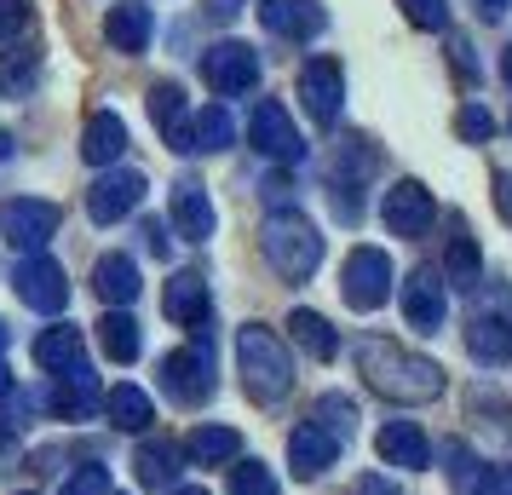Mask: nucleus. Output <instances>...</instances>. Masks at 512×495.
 <instances>
[{
  "mask_svg": "<svg viewBox=\"0 0 512 495\" xmlns=\"http://www.w3.org/2000/svg\"><path fill=\"white\" fill-rule=\"evenodd\" d=\"M173 225H179V236L185 242H208L213 236V202H208V185L202 179H179L173 185Z\"/></svg>",
  "mask_w": 512,
  "mask_h": 495,
  "instance_id": "nucleus-18",
  "label": "nucleus"
},
{
  "mask_svg": "<svg viewBox=\"0 0 512 495\" xmlns=\"http://www.w3.org/2000/svg\"><path fill=\"white\" fill-rule=\"evenodd\" d=\"M300 98H305V116L317 127H334L340 121V104H346V75L334 58H311L300 70Z\"/></svg>",
  "mask_w": 512,
  "mask_h": 495,
  "instance_id": "nucleus-12",
  "label": "nucleus"
},
{
  "mask_svg": "<svg viewBox=\"0 0 512 495\" xmlns=\"http://www.w3.org/2000/svg\"><path fill=\"white\" fill-rule=\"evenodd\" d=\"M58 231V202H41V196H12L0 202V242L24 248V254H41Z\"/></svg>",
  "mask_w": 512,
  "mask_h": 495,
  "instance_id": "nucleus-7",
  "label": "nucleus"
},
{
  "mask_svg": "<svg viewBox=\"0 0 512 495\" xmlns=\"http://www.w3.org/2000/svg\"><path fill=\"white\" fill-rule=\"evenodd\" d=\"M351 495H403V490H397L386 472H363V478L351 484Z\"/></svg>",
  "mask_w": 512,
  "mask_h": 495,
  "instance_id": "nucleus-40",
  "label": "nucleus"
},
{
  "mask_svg": "<svg viewBox=\"0 0 512 495\" xmlns=\"http://www.w3.org/2000/svg\"><path fill=\"white\" fill-rule=\"evenodd\" d=\"M93 288H98V300H110V306H133L139 300V260H127V254H104V260L93 265Z\"/></svg>",
  "mask_w": 512,
  "mask_h": 495,
  "instance_id": "nucleus-23",
  "label": "nucleus"
},
{
  "mask_svg": "<svg viewBox=\"0 0 512 495\" xmlns=\"http://www.w3.org/2000/svg\"><path fill=\"white\" fill-rule=\"evenodd\" d=\"M18 455V444H12V432H0V461H12Z\"/></svg>",
  "mask_w": 512,
  "mask_h": 495,
  "instance_id": "nucleus-47",
  "label": "nucleus"
},
{
  "mask_svg": "<svg viewBox=\"0 0 512 495\" xmlns=\"http://www.w3.org/2000/svg\"><path fill=\"white\" fill-rule=\"evenodd\" d=\"M259 242H265V260H271V271H277L282 283H305V277L323 265V236H317V225L294 208L271 213Z\"/></svg>",
  "mask_w": 512,
  "mask_h": 495,
  "instance_id": "nucleus-3",
  "label": "nucleus"
},
{
  "mask_svg": "<svg viewBox=\"0 0 512 495\" xmlns=\"http://www.w3.org/2000/svg\"><path fill=\"white\" fill-rule=\"evenodd\" d=\"M162 311L173 317V323H179V329L208 334V317H213L208 283H202L196 271H179V277H167V288H162Z\"/></svg>",
  "mask_w": 512,
  "mask_h": 495,
  "instance_id": "nucleus-13",
  "label": "nucleus"
},
{
  "mask_svg": "<svg viewBox=\"0 0 512 495\" xmlns=\"http://www.w3.org/2000/svg\"><path fill=\"white\" fill-rule=\"evenodd\" d=\"M144 236H150V254H162V260H167V254H173V242H167V231H162V225H156V219L144 225Z\"/></svg>",
  "mask_w": 512,
  "mask_h": 495,
  "instance_id": "nucleus-43",
  "label": "nucleus"
},
{
  "mask_svg": "<svg viewBox=\"0 0 512 495\" xmlns=\"http://www.w3.org/2000/svg\"><path fill=\"white\" fill-rule=\"evenodd\" d=\"M0 162H12V139L6 133H0Z\"/></svg>",
  "mask_w": 512,
  "mask_h": 495,
  "instance_id": "nucleus-49",
  "label": "nucleus"
},
{
  "mask_svg": "<svg viewBox=\"0 0 512 495\" xmlns=\"http://www.w3.org/2000/svg\"><path fill=\"white\" fill-rule=\"evenodd\" d=\"M6 340H12V329H6V323H0V352H6Z\"/></svg>",
  "mask_w": 512,
  "mask_h": 495,
  "instance_id": "nucleus-50",
  "label": "nucleus"
},
{
  "mask_svg": "<svg viewBox=\"0 0 512 495\" xmlns=\"http://www.w3.org/2000/svg\"><path fill=\"white\" fill-rule=\"evenodd\" d=\"M455 133H461V139H489V133H495V116H489L484 104H461V116H455Z\"/></svg>",
  "mask_w": 512,
  "mask_h": 495,
  "instance_id": "nucleus-37",
  "label": "nucleus"
},
{
  "mask_svg": "<svg viewBox=\"0 0 512 495\" xmlns=\"http://www.w3.org/2000/svg\"><path fill=\"white\" fill-rule=\"evenodd\" d=\"M162 392L173 403H208L213 398V352L208 334L196 346H179V352L162 357Z\"/></svg>",
  "mask_w": 512,
  "mask_h": 495,
  "instance_id": "nucleus-6",
  "label": "nucleus"
},
{
  "mask_svg": "<svg viewBox=\"0 0 512 495\" xmlns=\"http://www.w3.org/2000/svg\"><path fill=\"white\" fill-rule=\"evenodd\" d=\"M466 352L478 363H512V323L507 317H472L466 323Z\"/></svg>",
  "mask_w": 512,
  "mask_h": 495,
  "instance_id": "nucleus-26",
  "label": "nucleus"
},
{
  "mask_svg": "<svg viewBox=\"0 0 512 495\" xmlns=\"http://www.w3.org/2000/svg\"><path fill=\"white\" fill-rule=\"evenodd\" d=\"M81 156L93 167H116L121 156H127V121H121L116 110H98V116L87 121V133H81Z\"/></svg>",
  "mask_w": 512,
  "mask_h": 495,
  "instance_id": "nucleus-22",
  "label": "nucleus"
},
{
  "mask_svg": "<svg viewBox=\"0 0 512 495\" xmlns=\"http://www.w3.org/2000/svg\"><path fill=\"white\" fill-rule=\"evenodd\" d=\"M144 190L150 185H144L139 167H110V173L87 190V219H93V225H116V219H127V213L144 202Z\"/></svg>",
  "mask_w": 512,
  "mask_h": 495,
  "instance_id": "nucleus-9",
  "label": "nucleus"
},
{
  "mask_svg": "<svg viewBox=\"0 0 512 495\" xmlns=\"http://www.w3.org/2000/svg\"><path fill=\"white\" fill-rule=\"evenodd\" d=\"M24 495H29V490H24Z\"/></svg>",
  "mask_w": 512,
  "mask_h": 495,
  "instance_id": "nucleus-52",
  "label": "nucleus"
},
{
  "mask_svg": "<svg viewBox=\"0 0 512 495\" xmlns=\"http://www.w3.org/2000/svg\"><path fill=\"white\" fill-rule=\"evenodd\" d=\"M415 29H449V0H397Z\"/></svg>",
  "mask_w": 512,
  "mask_h": 495,
  "instance_id": "nucleus-36",
  "label": "nucleus"
},
{
  "mask_svg": "<svg viewBox=\"0 0 512 495\" xmlns=\"http://www.w3.org/2000/svg\"><path fill=\"white\" fill-rule=\"evenodd\" d=\"M248 144H254L259 156H271V162H300V156H305L300 127H294V116L282 110L277 98L254 104V121H248Z\"/></svg>",
  "mask_w": 512,
  "mask_h": 495,
  "instance_id": "nucleus-8",
  "label": "nucleus"
},
{
  "mask_svg": "<svg viewBox=\"0 0 512 495\" xmlns=\"http://www.w3.org/2000/svg\"><path fill=\"white\" fill-rule=\"evenodd\" d=\"M35 363H41L52 380H64V375H75V369H87V334L75 329V323H58V329H47L41 340H35Z\"/></svg>",
  "mask_w": 512,
  "mask_h": 495,
  "instance_id": "nucleus-17",
  "label": "nucleus"
},
{
  "mask_svg": "<svg viewBox=\"0 0 512 495\" xmlns=\"http://www.w3.org/2000/svg\"><path fill=\"white\" fill-rule=\"evenodd\" d=\"M340 294H346L351 311L386 306V294H392V260H386V248H351L346 271H340Z\"/></svg>",
  "mask_w": 512,
  "mask_h": 495,
  "instance_id": "nucleus-4",
  "label": "nucleus"
},
{
  "mask_svg": "<svg viewBox=\"0 0 512 495\" xmlns=\"http://www.w3.org/2000/svg\"><path fill=\"white\" fill-rule=\"evenodd\" d=\"M47 403L64 415V421H87V415H93V403H98V380L87 375V369H75V375H64L47 392Z\"/></svg>",
  "mask_w": 512,
  "mask_h": 495,
  "instance_id": "nucleus-30",
  "label": "nucleus"
},
{
  "mask_svg": "<svg viewBox=\"0 0 512 495\" xmlns=\"http://www.w3.org/2000/svg\"><path fill=\"white\" fill-rule=\"evenodd\" d=\"M104 41H110L116 52H144L150 41H156V18H150V6H139V0L110 6V12H104Z\"/></svg>",
  "mask_w": 512,
  "mask_h": 495,
  "instance_id": "nucleus-20",
  "label": "nucleus"
},
{
  "mask_svg": "<svg viewBox=\"0 0 512 495\" xmlns=\"http://www.w3.org/2000/svg\"><path fill=\"white\" fill-rule=\"evenodd\" d=\"M501 75H507V87H512V52H501Z\"/></svg>",
  "mask_w": 512,
  "mask_h": 495,
  "instance_id": "nucleus-48",
  "label": "nucleus"
},
{
  "mask_svg": "<svg viewBox=\"0 0 512 495\" xmlns=\"http://www.w3.org/2000/svg\"><path fill=\"white\" fill-rule=\"evenodd\" d=\"M334 461H340V438H328L317 421H305L288 432V467H294V478H317Z\"/></svg>",
  "mask_w": 512,
  "mask_h": 495,
  "instance_id": "nucleus-16",
  "label": "nucleus"
},
{
  "mask_svg": "<svg viewBox=\"0 0 512 495\" xmlns=\"http://www.w3.org/2000/svg\"><path fill=\"white\" fill-rule=\"evenodd\" d=\"M173 495H208V490H196V484H190V490H173Z\"/></svg>",
  "mask_w": 512,
  "mask_h": 495,
  "instance_id": "nucleus-51",
  "label": "nucleus"
},
{
  "mask_svg": "<svg viewBox=\"0 0 512 495\" xmlns=\"http://www.w3.org/2000/svg\"><path fill=\"white\" fill-rule=\"evenodd\" d=\"M259 24L288 41H311V35H323L328 12L317 0H259Z\"/></svg>",
  "mask_w": 512,
  "mask_h": 495,
  "instance_id": "nucleus-15",
  "label": "nucleus"
},
{
  "mask_svg": "<svg viewBox=\"0 0 512 495\" xmlns=\"http://www.w3.org/2000/svg\"><path fill=\"white\" fill-rule=\"evenodd\" d=\"M231 495H282L277 490V472L259 467V461H236V467H231Z\"/></svg>",
  "mask_w": 512,
  "mask_h": 495,
  "instance_id": "nucleus-35",
  "label": "nucleus"
},
{
  "mask_svg": "<svg viewBox=\"0 0 512 495\" xmlns=\"http://www.w3.org/2000/svg\"><path fill=\"white\" fill-rule=\"evenodd\" d=\"M12 288H18V300H24L29 311H64L70 306V283H64V265L47 260V254H29L18 271H12Z\"/></svg>",
  "mask_w": 512,
  "mask_h": 495,
  "instance_id": "nucleus-10",
  "label": "nucleus"
},
{
  "mask_svg": "<svg viewBox=\"0 0 512 495\" xmlns=\"http://www.w3.org/2000/svg\"><path fill=\"white\" fill-rule=\"evenodd\" d=\"M443 283L478 288V242H472L466 231L449 236V254H443Z\"/></svg>",
  "mask_w": 512,
  "mask_h": 495,
  "instance_id": "nucleus-33",
  "label": "nucleus"
},
{
  "mask_svg": "<svg viewBox=\"0 0 512 495\" xmlns=\"http://www.w3.org/2000/svg\"><path fill=\"white\" fill-rule=\"evenodd\" d=\"M64 495H110V467H98V461L81 467L70 484H64Z\"/></svg>",
  "mask_w": 512,
  "mask_h": 495,
  "instance_id": "nucleus-38",
  "label": "nucleus"
},
{
  "mask_svg": "<svg viewBox=\"0 0 512 495\" xmlns=\"http://www.w3.org/2000/svg\"><path fill=\"white\" fill-rule=\"evenodd\" d=\"M489 185H495V213H501V219L512 225V173H495Z\"/></svg>",
  "mask_w": 512,
  "mask_h": 495,
  "instance_id": "nucleus-42",
  "label": "nucleus"
},
{
  "mask_svg": "<svg viewBox=\"0 0 512 495\" xmlns=\"http://www.w3.org/2000/svg\"><path fill=\"white\" fill-rule=\"evenodd\" d=\"M472 495H512V478L507 472H478L472 478Z\"/></svg>",
  "mask_w": 512,
  "mask_h": 495,
  "instance_id": "nucleus-41",
  "label": "nucleus"
},
{
  "mask_svg": "<svg viewBox=\"0 0 512 495\" xmlns=\"http://www.w3.org/2000/svg\"><path fill=\"white\" fill-rule=\"evenodd\" d=\"M443 311H449V294H443V277L432 265H420L415 277L403 283V317H409V329L432 334L443 323Z\"/></svg>",
  "mask_w": 512,
  "mask_h": 495,
  "instance_id": "nucleus-14",
  "label": "nucleus"
},
{
  "mask_svg": "<svg viewBox=\"0 0 512 495\" xmlns=\"http://www.w3.org/2000/svg\"><path fill=\"white\" fill-rule=\"evenodd\" d=\"M202 81H208L219 98H242L259 87V52L248 41H213L202 52Z\"/></svg>",
  "mask_w": 512,
  "mask_h": 495,
  "instance_id": "nucleus-5",
  "label": "nucleus"
},
{
  "mask_svg": "<svg viewBox=\"0 0 512 495\" xmlns=\"http://www.w3.org/2000/svg\"><path fill=\"white\" fill-rule=\"evenodd\" d=\"M236 449H242V438H236L231 426H196V432L185 438V455H190V461H202V467L236 461Z\"/></svg>",
  "mask_w": 512,
  "mask_h": 495,
  "instance_id": "nucleus-31",
  "label": "nucleus"
},
{
  "mask_svg": "<svg viewBox=\"0 0 512 495\" xmlns=\"http://www.w3.org/2000/svg\"><path fill=\"white\" fill-rule=\"evenodd\" d=\"M150 116H156V127H162L167 150H179V156H185V150H190V110H185V87H173V81H156V87H150Z\"/></svg>",
  "mask_w": 512,
  "mask_h": 495,
  "instance_id": "nucleus-21",
  "label": "nucleus"
},
{
  "mask_svg": "<svg viewBox=\"0 0 512 495\" xmlns=\"http://www.w3.org/2000/svg\"><path fill=\"white\" fill-rule=\"evenodd\" d=\"M12 398V369H6V357H0V403Z\"/></svg>",
  "mask_w": 512,
  "mask_h": 495,
  "instance_id": "nucleus-45",
  "label": "nucleus"
},
{
  "mask_svg": "<svg viewBox=\"0 0 512 495\" xmlns=\"http://www.w3.org/2000/svg\"><path fill=\"white\" fill-rule=\"evenodd\" d=\"M98 346H104V357H110V363H139V352H144L139 317H127V311H110V317L98 323Z\"/></svg>",
  "mask_w": 512,
  "mask_h": 495,
  "instance_id": "nucleus-28",
  "label": "nucleus"
},
{
  "mask_svg": "<svg viewBox=\"0 0 512 495\" xmlns=\"http://www.w3.org/2000/svg\"><path fill=\"white\" fill-rule=\"evenodd\" d=\"M432 213H438V202H432V190L420 185V179H397V185L386 190V202H380L386 231H392V236H409V242L432 231Z\"/></svg>",
  "mask_w": 512,
  "mask_h": 495,
  "instance_id": "nucleus-11",
  "label": "nucleus"
},
{
  "mask_svg": "<svg viewBox=\"0 0 512 495\" xmlns=\"http://www.w3.org/2000/svg\"><path fill=\"white\" fill-rule=\"evenodd\" d=\"M242 6H248V0H208V12H213V18H236Z\"/></svg>",
  "mask_w": 512,
  "mask_h": 495,
  "instance_id": "nucleus-44",
  "label": "nucleus"
},
{
  "mask_svg": "<svg viewBox=\"0 0 512 495\" xmlns=\"http://www.w3.org/2000/svg\"><path fill=\"white\" fill-rule=\"evenodd\" d=\"M41 81V52L18 41V47H0V98H29Z\"/></svg>",
  "mask_w": 512,
  "mask_h": 495,
  "instance_id": "nucleus-24",
  "label": "nucleus"
},
{
  "mask_svg": "<svg viewBox=\"0 0 512 495\" xmlns=\"http://www.w3.org/2000/svg\"><path fill=\"white\" fill-rule=\"evenodd\" d=\"M357 369H363V380H369L380 398H392V403H432L443 392L438 363L403 352L397 340H363L357 346Z\"/></svg>",
  "mask_w": 512,
  "mask_h": 495,
  "instance_id": "nucleus-1",
  "label": "nucleus"
},
{
  "mask_svg": "<svg viewBox=\"0 0 512 495\" xmlns=\"http://www.w3.org/2000/svg\"><path fill=\"white\" fill-rule=\"evenodd\" d=\"M236 369H242V392L254 403H277L294 392V357L265 323H248L236 334Z\"/></svg>",
  "mask_w": 512,
  "mask_h": 495,
  "instance_id": "nucleus-2",
  "label": "nucleus"
},
{
  "mask_svg": "<svg viewBox=\"0 0 512 495\" xmlns=\"http://www.w3.org/2000/svg\"><path fill=\"white\" fill-rule=\"evenodd\" d=\"M104 415H110V426H121V432H150L156 403H150V392H139V386H110V392H104Z\"/></svg>",
  "mask_w": 512,
  "mask_h": 495,
  "instance_id": "nucleus-25",
  "label": "nucleus"
},
{
  "mask_svg": "<svg viewBox=\"0 0 512 495\" xmlns=\"http://www.w3.org/2000/svg\"><path fill=\"white\" fill-rule=\"evenodd\" d=\"M311 421L323 426L328 438H340V444H346V438H351V426H357V403H351V398H340V392H328V398H317V409H311Z\"/></svg>",
  "mask_w": 512,
  "mask_h": 495,
  "instance_id": "nucleus-34",
  "label": "nucleus"
},
{
  "mask_svg": "<svg viewBox=\"0 0 512 495\" xmlns=\"http://www.w3.org/2000/svg\"><path fill=\"white\" fill-rule=\"evenodd\" d=\"M236 139V121L225 104H208L202 116H190V150H231Z\"/></svg>",
  "mask_w": 512,
  "mask_h": 495,
  "instance_id": "nucleus-32",
  "label": "nucleus"
},
{
  "mask_svg": "<svg viewBox=\"0 0 512 495\" xmlns=\"http://www.w3.org/2000/svg\"><path fill=\"white\" fill-rule=\"evenodd\" d=\"M288 329H294V346H300L305 357H317V363H328V357L340 352V334H334V323H328L323 311H294L288 317Z\"/></svg>",
  "mask_w": 512,
  "mask_h": 495,
  "instance_id": "nucleus-29",
  "label": "nucleus"
},
{
  "mask_svg": "<svg viewBox=\"0 0 512 495\" xmlns=\"http://www.w3.org/2000/svg\"><path fill=\"white\" fill-rule=\"evenodd\" d=\"M24 18H29L24 0H0V41H6V35H18V29H24Z\"/></svg>",
  "mask_w": 512,
  "mask_h": 495,
  "instance_id": "nucleus-39",
  "label": "nucleus"
},
{
  "mask_svg": "<svg viewBox=\"0 0 512 495\" xmlns=\"http://www.w3.org/2000/svg\"><path fill=\"white\" fill-rule=\"evenodd\" d=\"M374 449H380L386 467H409V472H420L432 461V444H426V432H420L415 421H386L380 438H374Z\"/></svg>",
  "mask_w": 512,
  "mask_h": 495,
  "instance_id": "nucleus-19",
  "label": "nucleus"
},
{
  "mask_svg": "<svg viewBox=\"0 0 512 495\" xmlns=\"http://www.w3.org/2000/svg\"><path fill=\"white\" fill-rule=\"evenodd\" d=\"M478 6H484V18H501V12H507L512 0H478Z\"/></svg>",
  "mask_w": 512,
  "mask_h": 495,
  "instance_id": "nucleus-46",
  "label": "nucleus"
},
{
  "mask_svg": "<svg viewBox=\"0 0 512 495\" xmlns=\"http://www.w3.org/2000/svg\"><path fill=\"white\" fill-rule=\"evenodd\" d=\"M179 461H185V449L167 444V438H156V444H139V455H133V472H139L144 490H167V484L179 478Z\"/></svg>",
  "mask_w": 512,
  "mask_h": 495,
  "instance_id": "nucleus-27",
  "label": "nucleus"
}]
</instances>
